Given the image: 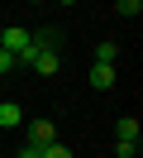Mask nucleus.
Here are the masks:
<instances>
[{"label":"nucleus","instance_id":"obj_1","mask_svg":"<svg viewBox=\"0 0 143 158\" xmlns=\"http://www.w3.org/2000/svg\"><path fill=\"white\" fill-rule=\"evenodd\" d=\"M29 67L43 72V77H53V72H57V48H48V43L34 39V62H29Z\"/></svg>","mask_w":143,"mask_h":158},{"label":"nucleus","instance_id":"obj_2","mask_svg":"<svg viewBox=\"0 0 143 158\" xmlns=\"http://www.w3.org/2000/svg\"><path fill=\"white\" fill-rule=\"evenodd\" d=\"M29 144H38V148L57 144V125L53 120H34V125H29Z\"/></svg>","mask_w":143,"mask_h":158},{"label":"nucleus","instance_id":"obj_3","mask_svg":"<svg viewBox=\"0 0 143 158\" xmlns=\"http://www.w3.org/2000/svg\"><path fill=\"white\" fill-rule=\"evenodd\" d=\"M114 134H119V139H114V144H129V148H138V120H119V125H114Z\"/></svg>","mask_w":143,"mask_h":158},{"label":"nucleus","instance_id":"obj_4","mask_svg":"<svg viewBox=\"0 0 143 158\" xmlns=\"http://www.w3.org/2000/svg\"><path fill=\"white\" fill-rule=\"evenodd\" d=\"M91 86H95V91H110V86H114V67H105V62H91Z\"/></svg>","mask_w":143,"mask_h":158},{"label":"nucleus","instance_id":"obj_5","mask_svg":"<svg viewBox=\"0 0 143 158\" xmlns=\"http://www.w3.org/2000/svg\"><path fill=\"white\" fill-rule=\"evenodd\" d=\"M114 58H119V43H100L95 48V62H105V67H114Z\"/></svg>","mask_w":143,"mask_h":158},{"label":"nucleus","instance_id":"obj_6","mask_svg":"<svg viewBox=\"0 0 143 158\" xmlns=\"http://www.w3.org/2000/svg\"><path fill=\"white\" fill-rule=\"evenodd\" d=\"M0 125H19V106L14 101H0Z\"/></svg>","mask_w":143,"mask_h":158},{"label":"nucleus","instance_id":"obj_7","mask_svg":"<svg viewBox=\"0 0 143 158\" xmlns=\"http://www.w3.org/2000/svg\"><path fill=\"white\" fill-rule=\"evenodd\" d=\"M138 10H143L138 0H119V5H114V15H124V19H133V15H138Z\"/></svg>","mask_w":143,"mask_h":158},{"label":"nucleus","instance_id":"obj_8","mask_svg":"<svg viewBox=\"0 0 143 158\" xmlns=\"http://www.w3.org/2000/svg\"><path fill=\"white\" fill-rule=\"evenodd\" d=\"M43 158H72V148H67V144H48Z\"/></svg>","mask_w":143,"mask_h":158},{"label":"nucleus","instance_id":"obj_9","mask_svg":"<svg viewBox=\"0 0 143 158\" xmlns=\"http://www.w3.org/2000/svg\"><path fill=\"white\" fill-rule=\"evenodd\" d=\"M10 72H14V58H10L5 48H0V77H10Z\"/></svg>","mask_w":143,"mask_h":158},{"label":"nucleus","instance_id":"obj_10","mask_svg":"<svg viewBox=\"0 0 143 158\" xmlns=\"http://www.w3.org/2000/svg\"><path fill=\"white\" fill-rule=\"evenodd\" d=\"M19 158H43V148H38V144H24V148H19Z\"/></svg>","mask_w":143,"mask_h":158},{"label":"nucleus","instance_id":"obj_11","mask_svg":"<svg viewBox=\"0 0 143 158\" xmlns=\"http://www.w3.org/2000/svg\"><path fill=\"white\" fill-rule=\"evenodd\" d=\"M0 34H5V24H0Z\"/></svg>","mask_w":143,"mask_h":158}]
</instances>
